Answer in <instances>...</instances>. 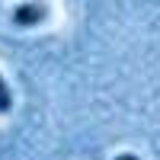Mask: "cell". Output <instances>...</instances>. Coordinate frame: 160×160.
<instances>
[{"mask_svg":"<svg viewBox=\"0 0 160 160\" xmlns=\"http://www.w3.org/2000/svg\"><path fill=\"white\" fill-rule=\"evenodd\" d=\"M13 109V96H10V90H7V80L0 77V115H7Z\"/></svg>","mask_w":160,"mask_h":160,"instance_id":"7a4b0ae2","label":"cell"},{"mask_svg":"<svg viewBox=\"0 0 160 160\" xmlns=\"http://www.w3.org/2000/svg\"><path fill=\"white\" fill-rule=\"evenodd\" d=\"M48 19V10L45 3H19L16 10H13V22L22 26V29H29V26H38Z\"/></svg>","mask_w":160,"mask_h":160,"instance_id":"6da1fadb","label":"cell"},{"mask_svg":"<svg viewBox=\"0 0 160 160\" xmlns=\"http://www.w3.org/2000/svg\"><path fill=\"white\" fill-rule=\"evenodd\" d=\"M115 160H138V157H135V154H118Z\"/></svg>","mask_w":160,"mask_h":160,"instance_id":"3957f363","label":"cell"}]
</instances>
